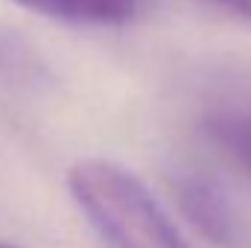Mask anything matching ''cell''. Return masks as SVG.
Returning <instances> with one entry per match:
<instances>
[{
  "label": "cell",
  "instance_id": "cell-1",
  "mask_svg": "<svg viewBox=\"0 0 251 248\" xmlns=\"http://www.w3.org/2000/svg\"><path fill=\"white\" fill-rule=\"evenodd\" d=\"M67 190L108 248H190L137 175L111 161H79Z\"/></svg>",
  "mask_w": 251,
  "mask_h": 248
},
{
  "label": "cell",
  "instance_id": "cell-2",
  "mask_svg": "<svg viewBox=\"0 0 251 248\" xmlns=\"http://www.w3.org/2000/svg\"><path fill=\"white\" fill-rule=\"evenodd\" d=\"M178 204H181V213L190 219V225L201 231V237H207L216 246H237V240H240L237 219H234L225 196L213 184H207L201 178L184 181L178 187Z\"/></svg>",
  "mask_w": 251,
  "mask_h": 248
},
{
  "label": "cell",
  "instance_id": "cell-3",
  "mask_svg": "<svg viewBox=\"0 0 251 248\" xmlns=\"http://www.w3.org/2000/svg\"><path fill=\"white\" fill-rule=\"evenodd\" d=\"M44 18L79 24V26H123L128 24L140 0H12Z\"/></svg>",
  "mask_w": 251,
  "mask_h": 248
},
{
  "label": "cell",
  "instance_id": "cell-4",
  "mask_svg": "<svg viewBox=\"0 0 251 248\" xmlns=\"http://www.w3.org/2000/svg\"><path fill=\"white\" fill-rule=\"evenodd\" d=\"M216 137L222 140V146L234 155V161L249 173L251 178V114L222 117L216 123Z\"/></svg>",
  "mask_w": 251,
  "mask_h": 248
},
{
  "label": "cell",
  "instance_id": "cell-5",
  "mask_svg": "<svg viewBox=\"0 0 251 248\" xmlns=\"http://www.w3.org/2000/svg\"><path fill=\"white\" fill-rule=\"evenodd\" d=\"M204 3H210L216 9H225V12L237 15V18H249L251 21V0H204Z\"/></svg>",
  "mask_w": 251,
  "mask_h": 248
},
{
  "label": "cell",
  "instance_id": "cell-6",
  "mask_svg": "<svg viewBox=\"0 0 251 248\" xmlns=\"http://www.w3.org/2000/svg\"><path fill=\"white\" fill-rule=\"evenodd\" d=\"M0 248H12V246H0Z\"/></svg>",
  "mask_w": 251,
  "mask_h": 248
}]
</instances>
